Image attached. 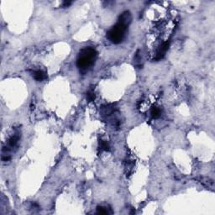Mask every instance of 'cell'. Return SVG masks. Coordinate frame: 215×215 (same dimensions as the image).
Wrapping results in <instances>:
<instances>
[{
	"mask_svg": "<svg viewBox=\"0 0 215 215\" xmlns=\"http://www.w3.org/2000/svg\"><path fill=\"white\" fill-rule=\"evenodd\" d=\"M98 57V51L91 47L81 49L76 60V66L81 71H87L93 66Z\"/></svg>",
	"mask_w": 215,
	"mask_h": 215,
	"instance_id": "1",
	"label": "cell"
},
{
	"mask_svg": "<svg viewBox=\"0 0 215 215\" xmlns=\"http://www.w3.org/2000/svg\"><path fill=\"white\" fill-rule=\"evenodd\" d=\"M127 29H128L127 26L118 22L112 29H109V31L107 34V37L112 43L119 44L124 41Z\"/></svg>",
	"mask_w": 215,
	"mask_h": 215,
	"instance_id": "2",
	"label": "cell"
},
{
	"mask_svg": "<svg viewBox=\"0 0 215 215\" xmlns=\"http://www.w3.org/2000/svg\"><path fill=\"white\" fill-rule=\"evenodd\" d=\"M169 46H170V41L164 42L162 45L158 48L156 54V56H155L154 60L157 61H161V59H163V57L166 56V51H168Z\"/></svg>",
	"mask_w": 215,
	"mask_h": 215,
	"instance_id": "3",
	"label": "cell"
},
{
	"mask_svg": "<svg viewBox=\"0 0 215 215\" xmlns=\"http://www.w3.org/2000/svg\"><path fill=\"white\" fill-rule=\"evenodd\" d=\"M132 21V15H131V13L129 11H124V13H122L119 17V23L123 24L124 25L127 26L128 27L129 25L130 24Z\"/></svg>",
	"mask_w": 215,
	"mask_h": 215,
	"instance_id": "4",
	"label": "cell"
},
{
	"mask_svg": "<svg viewBox=\"0 0 215 215\" xmlns=\"http://www.w3.org/2000/svg\"><path fill=\"white\" fill-rule=\"evenodd\" d=\"M32 76H33V77H34L35 81H42L46 78V75H45L44 71L41 70L34 71L32 72Z\"/></svg>",
	"mask_w": 215,
	"mask_h": 215,
	"instance_id": "5",
	"label": "cell"
},
{
	"mask_svg": "<svg viewBox=\"0 0 215 215\" xmlns=\"http://www.w3.org/2000/svg\"><path fill=\"white\" fill-rule=\"evenodd\" d=\"M161 114V110L157 108V107H152L151 109V115L152 117V119H156L158 118H160Z\"/></svg>",
	"mask_w": 215,
	"mask_h": 215,
	"instance_id": "6",
	"label": "cell"
},
{
	"mask_svg": "<svg viewBox=\"0 0 215 215\" xmlns=\"http://www.w3.org/2000/svg\"><path fill=\"white\" fill-rule=\"evenodd\" d=\"M99 148L101 149V151H110V146L109 145V143L105 140H99Z\"/></svg>",
	"mask_w": 215,
	"mask_h": 215,
	"instance_id": "7",
	"label": "cell"
},
{
	"mask_svg": "<svg viewBox=\"0 0 215 215\" xmlns=\"http://www.w3.org/2000/svg\"><path fill=\"white\" fill-rule=\"evenodd\" d=\"M140 61H141V56L140 55V51H138L135 54V56H134V62H135V66H138L139 68L142 66Z\"/></svg>",
	"mask_w": 215,
	"mask_h": 215,
	"instance_id": "8",
	"label": "cell"
},
{
	"mask_svg": "<svg viewBox=\"0 0 215 215\" xmlns=\"http://www.w3.org/2000/svg\"><path fill=\"white\" fill-rule=\"evenodd\" d=\"M97 214H109V212L104 207H103V206H98L97 207Z\"/></svg>",
	"mask_w": 215,
	"mask_h": 215,
	"instance_id": "9",
	"label": "cell"
},
{
	"mask_svg": "<svg viewBox=\"0 0 215 215\" xmlns=\"http://www.w3.org/2000/svg\"><path fill=\"white\" fill-rule=\"evenodd\" d=\"M87 99L89 101V102H92L93 101L94 99H95V93L92 90H90V91H88L87 93Z\"/></svg>",
	"mask_w": 215,
	"mask_h": 215,
	"instance_id": "10",
	"label": "cell"
},
{
	"mask_svg": "<svg viewBox=\"0 0 215 215\" xmlns=\"http://www.w3.org/2000/svg\"><path fill=\"white\" fill-rule=\"evenodd\" d=\"M71 4H72L71 1H64L63 4H62V7H64V8H66V7H69Z\"/></svg>",
	"mask_w": 215,
	"mask_h": 215,
	"instance_id": "11",
	"label": "cell"
}]
</instances>
